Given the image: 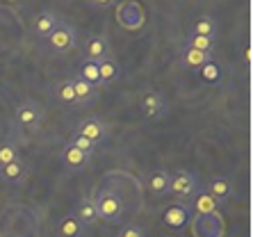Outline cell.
Returning a JSON list of instances; mask_svg holds the SVG:
<instances>
[{"instance_id":"cell-13","label":"cell","mask_w":253,"mask_h":237,"mask_svg":"<svg viewBox=\"0 0 253 237\" xmlns=\"http://www.w3.org/2000/svg\"><path fill=\"white\" fill-rule=\"evenodd\" d=\"M217 21L212 16H208V14H203V16H199L192 23V28H189V37H206V39H214L217 37Z\"/></svg>"},{"instance_id":"cell-7","label":"cell","mask_w":253,"mask_h":237,"mask_svg":"<svg viewBox=\"0 0 253 237\" xmlns=\"http://www.w3.org/2000/svg\"><path fill=\"white\" fill-rule=\"evenodd\" d=\"M83 53L84 59H89V62H100V59L110 57V43H107V39L103 35H89L84 39Z\"/></svg>"},{"instance_id":"cell-16","label":"cell","mask_w":253,"mask_h":237,"mask_svg":"<svg viewBox=\"0 0 253 237\" xmlns=\"http://www.w3.org/2000/svg\"><path fill=\"white\" fill-rule=\"evenodd\" d=\"M84 226L76 219V214H66L64 219L59 221L55 237H83Z\"/></svg>"},{"instance_id":"cell-4","label":"cell","mask_w":253,"mask_h":237,"mask_svg":"<svg viewBox=\"0 0 253 237\" xmlns=\"http://www.w3.org/2000/svg\"><path fill=\"white\" fill-rule=\"evenodd\" d=\"M39 123H42V107L37 105L35 101L18 103L16 110H14V125L25 128V130H32Z\"/></svg>"},{"instance_id":"cell-15","label":"cell","mask_w":253,"mask_h":237,"mask_svg":"<svg viewBox=\"0 0 253 237\" xmlns=\"http://www.w3.org/2000/svg\"><path fill=\"white\" fill-rule=\"evenodd\" d=\"M98 64V73H100V82L103 84H110V82H117L119 78H121V66L114 57H105L96 62Z\"/></svg>"},{"instance_id":"cell-17","label":"cell","mask_w":253,"mask_h":237,"mask_svg":"<svg viewBox=\"0 0 253 237\" xmlns=\"http://www.w3.org/2000/svg\"><path fill=\"white\" fill-rule=\"evenodd\" d=\"M73 214H76V219L83 226H89V224H96V221H98L94 198H83V201L78 203V207H76V212Z\"/></svg>"},{"instance_id":"cell-11","label":"cell","mask_w":253,"mask_h":237,"mask_svg":"<svg viewBox=\"0 0 253 237\" xmlns=\"http://www.w3.org/2000/svg\"><path fill=\"white\" fill-rule=\"evenodd\" d=\"M73 84V94H76V103L78 105H91V103L98 101V89L91 87L89 82H84L83 78H73L71 80Z\"/></svg>"},{"instance_id":"cell-5","label":"cell","mask_w":253,"mask_h":237,"mask_svg":"<svg viewBox=\"0 0 253 237\" xmlns=\"http://www.w3.org/2000/svg\"><path fill=\"white\" fill-rule=\"evenodd\" d=\"M76 135L87 137V139H91L94 144H100V142H105L107 139L110 128H107V123L100 117H87V118H83V121L78 123Z\"/></svg>"},{"instance_id":"cell-14","label":"cell","mask_w":253,"mask_h":237,"mask_svg":"<svg viewBox=\"0 0 253 237\" xmlns=\"http://www.w3.org/2000/svg\"><path fill=\"white\" fill-rule=\"evenodd\" d=\"M25 173H28V166H25V162L21 160V158H16L14 162H9V164H5L2 169H0V178L9 185L21 183V180L25 178Z\"/></svg>"},{"instance_id":"cell-10","label":"cell","mask_w":253,"mask_h":237,"mask_svg":"<svg viewBox=\"0 0 253 237\" xmlns=\"http://www.w3.org/2000/svg\"><path fill=\"white\" fill-rule=\"evenodd\" d=\"M91 158H94V155L83 153V151H78V148L69 146V144H66L64 151H62V164H64L69 171H83L84 166L91 162Z\"/></svg>"},{"instance_id":"cell-2","label":"cell","mask_w":253,"mask_h":237,"mask_svg":"<svg viewBox=\"0 0 253 237\" xmlns=\"http://www.w3.org/2000/svg\"><path fill=\"white\" fill-rule=\"evenodd\" d=\"M196 190H199V178L194 176V171H189V169H178V171L171 173L167 194L187 201L189 196H194Z\"/></svg>"},{"instance_id":"cell-27","label":"cell","mask_w":253,"mask_h":237,"mask_svg":"<svg viewBox=\"0 0 253 237\" xmlns=\"http://www.w3.org/2000/svg\"><path fill=\"white\" fill-rule=\"evenodd\" d=\"M119 237H146V235H144V231H141L137 224H128V226H124V228H121Z\"/></svg>"},{"instance_id":"cell-12","label":"cell","mask_w":253,"mask_h":237,"mask_svg":"<svg viewBox=\"0 0 253 237\" xmlns=\"http://www.w3.org/2000/svg\"><path fill=\"white\" fill-rule=\"evenodd\" d=\"M203 190L217 201V205L219 203H226L230 196H233V185H230V180H226V178H212Z\"/></svg>"},{"instance_id":"cell-21","label":"cell","mask_w":253,"mask_h":237,"mask_svg":"<svg viewBox=\"0 0 253 237\" xmlns=\"http://www.w3.org/2000/svg\"><path fill=\"white\" fill-rule=\"evenodd\" d=\"M16 158H18V144L14 139H9V137L0 139V169L9 164V162H14Z\"/></svg>"},{"instance_id":"cell-26","label":"cell","mask_w":253,"mask_h":237,"mask_svg":"<svg viewBox=\"0 0 253 237\" xmlns=\"http://www.w3.org/2000/svg\"><path fill=\"white\" fill-rule=\"evenodd\" d=\"M219 73H221V69H219L217 64H214V62H208L206 66H203V76H206V80L208 82H217L219 80Z\"/></svg>"},{"instance_id":"cell-6","label":"cell","mask_w":253,"mask_h":237,"mask_svg":"<svg viewBox=\"0 0 253 237\" xmlns=\"http://www.w3.org/2000/svg\"><path fill=\"white\" fill-rule=\"evenodd\" d=\"M48 46L53 48L55 53H66L71 48H76V30L62 21V23L57 25V30L48 37Z\"/></svg>"},{"instance_id":"cell-9","label":"cell","mask_w":253,"mask_h":237,"mask_svg":"<svg viewBox=\"0 0 253 237\" xmlns=\"http://www.w3.org/2000/svg\"><path fill=\"white\" fill-rule=\"evenodd\" d=\"M59 23H62V21H59L57 14L50 12V9H43V12H39L35 18V35L42 37V39H48V37L57 30Z\"/></svg>"},{"instance_id":"cell-22","label":"cell","mask_w":253,"mask_h":237,"mask_svg":"<svg viewBox=\"0 0 253 237\" xmlns=\"http://www.w3.org/2000/svg\"><path fill=\"white\" fill-rule=\"evenodd\" d=\"M180 59H183V64H185V66H189V69H199V66L203 69V66H206L212 57H210L208 53H199V50L185 48V50H183V57H180Z\"/></svg>"},{"instance_id":"cell-20","label":"cell","mask_w":253,"mask_h":237,"mask_svg":"<svg viewBox=\"0 0 253 237\" xmlns=\"http://www.w3.org/2000/svg\"><path fill=\"white\" fill-rule=\"evenodd\" d=\"M78 78H83L84 82H89L91 87L98 89L100 84V73H98V64L96 62H89V59H83V64L78 69Z\"/></svg>"},{"instance_id":"cell-8","label":"cell","mask_w":253,"mask_h":237,"mask_svg":"<svg viewBox=\"0 0 253 237\" xmlns=\"http://www.w3.org/2000/svg\"><path fill=\"white\" fill-rule=\"evenodd\" d=\"M189 214H192L189 203H173V205H169L165 210L162 219H165V224L169 228H176L178 231V228H185L189 224Z\"/></svg>"},{"instance_id":"cell-25","label":"cell","mask_w":253,"mask_h":237,"mask_svg":"<svg viewBox=\"0 0 253 237\" xmlns=\"http://www.w3.org/2000/svg\"><path fill=\"white\" fill-rule=\"evenodd\" d=\"M185 48H192V50H199V53L212 55L214 39H206V37H189V39H187V46H185Z\"/></svg>"},{"instance_id":"cell-3","label":"cell","mask_w":253,"mask_h":237,"mask_svg":"<svg viewBox=\"0 0 253 237\" xmlns=\"http://www.w3.org/2000/svg\"><path fill=\"white\" fill-rule=\"evenodd\" d=\"M139 110L146 118L158 121V118H162L167 114L169 105H167V101H165V96L162 94H158V91H153V89H148V91H144L141 98H139Z\"/></svg>"},{"instance_id":"cell-1","label":"cell","mask_w":253,"mask_h":237,"mask_svg":"<svg viewBox=\"0 0 253 237\" xmlns=\"http://www.w3.org/2000/svg\"><path fill=\"white\" fill-rule=\"evenodd\" d=\"M94 205H96L98 219L110 221V224H117V221L121 219V214H124V201H121L119 194L112 190L98 192V196L94 198Z\"/></svg>"},{"instance_id":"cell-24","label":"cell","mask_w":253,"mask_h":237,"mask_svg":"<svg viewBox=\"0 0 253 237\" xmlns=\"http://www.w3.org/2000/svg\"><path fill=\"white\" fill-rule=\"evenodd\" d=\"M69 146H73V148H78V151H83V153H87V155H94L96 153V148H98V144H94L91 139H87V137H80V135H73L69 137Z\"/></svg>"},{"instance_id":"cell-18","label":"cell","mask_w":253,"mask_h":237,"mask_svg":"<svg viewBox=\"0 0 253 237\" xmlns=\"http://www.w3.org/2000/svg\"><path fill=\"white\" fill-rule=\"evenodd\" d=\"M189 207H194L199 214H212L214 210H217V201H214L206 190H196L194 192V201L189 203Z\"/></svg>"},{"instance_id":"cell-19","label":"cell","mask_w":253,"mask_h":237,"mask_svg":"<svg viewBox=\"0 0 253 237\" xmlns=\"http://www.w3.org/2000/svg\"><path fill=\"white\" fill-rule=\"evenodd\" d=\"M169 178H171L169 171H165V169H155V171L148 176V190L153 192L155 196L167 194V190H169Z\"/></svg>"},{"instance_id":"cell-23","label":"cell","mask_w":253,"mask_h":237,"mask_svg":"<svg viewBox=\"0 0 253 237\" xmlns=\"http://www.w3.org/2000/svg\"><path fill=\"white\" fill-rule=\"evenodd\" d=\"M55 98H57L59 103H64V105H78L71 80H62V82L55 84Z\"/></svg>"}]
</instances>
